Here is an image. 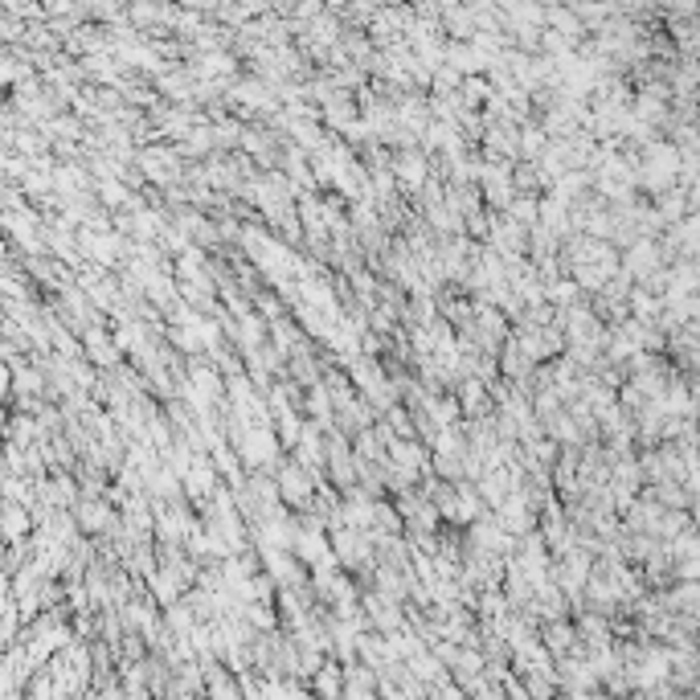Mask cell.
I'll list each match as a JSON object with an SVG mask.
<instances>
[{"label":"cell","mask_w":700,"mask_h":700,"mask_svg":"<svg viewBox=\"0 0 700 700\" xmlns=\"http://www.w3.org/2000/svg\"><path fill=\"white\" fill-rule=\"evenodd\" d=\"M545 643H549V652L561 655V652H565V643L574 647V627H561V623H553V627H549V639H545Z\"/></svg>","instance_id":"1"}]
</instances>
